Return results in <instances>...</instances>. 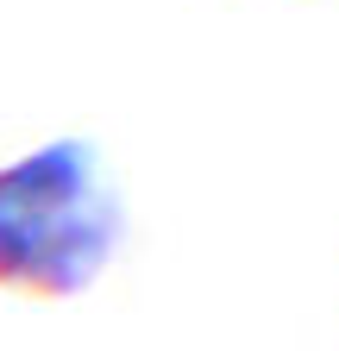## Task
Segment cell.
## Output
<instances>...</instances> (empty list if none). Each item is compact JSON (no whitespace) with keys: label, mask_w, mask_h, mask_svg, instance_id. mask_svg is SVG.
Listing matches in <instances>:
<instances>
[{"label":"cell","mask_w":339,"mask_h":351,"mask_svg":"<svg viewBox=\"0 0 339 351\" xmlns=\"http://www.w3.org/2000/svg\"><path fill=\"white\" fill-rule=\"evenodd\" d=\"M126 239L95 145L57 138L0 169V289L82 295Z\"/></svg>","instance_id":"cell-1"}]
</instances>
